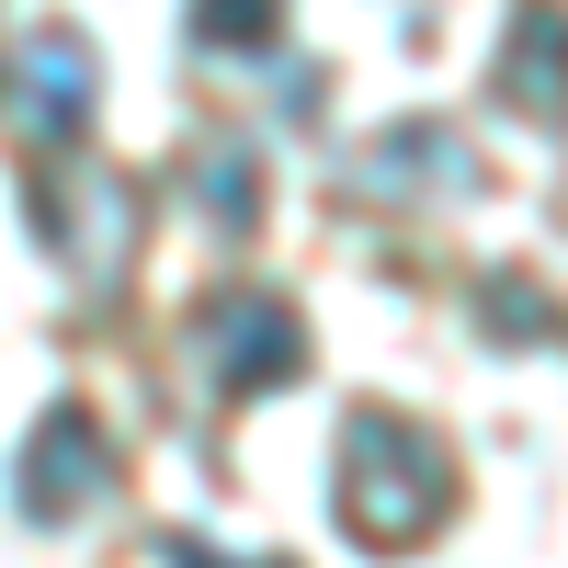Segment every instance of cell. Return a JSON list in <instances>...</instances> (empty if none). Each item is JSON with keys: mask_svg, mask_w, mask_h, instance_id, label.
Segmentation results:
<instances>
[{"mask_svg": "<svg viewBox=\"0 0 568 568\" xmlns=\"http://www.w3.org/2000/svg\"><path fill=\"white\" fill-rule=\"evenodd\" d=\"M205 216L216 227H251V149H216L205 160Z\"/></svg>", "mask_w": 568, "mask_h": 568, "instance_id": "obj_8", "label": "cell"}, {"mask_svg": "<svg viewBox=\"0 0 568 568\" xmlns=\"http://www.w3.org/2000/svg\"><path fill=\"white\" fill-rule=\"evenodd\" d=\"M91 45L69 23H23L12 45H0V103H12V125L34 136V149H69V136L91 125Z\"/></svg>", "mask_w": 568, "mask_h": 568, "instance_id": "obj_2", "label": "cell"}, {"mask_svg": "<svg viewBox=\"0 0 568 568\" xmlns=\"http://www.w3.org/2000/svg\"><path fill=\"white\" fill-rule=\"evenodd\" d=\"M466 182H478V149L455 125H398L375 149H353V194L375 205H433V194H466Z\"/></svg>", "mask_w": 568, "mask_h": 568, "instance_id": "obj_5", "label": "cell"}, {"mask_svg": "<svg viewBox=\"0 0 568 568\" xmlns=\"http://www.w3.org/2000/svg\"><path fill=\"white\" fill-rule=\"evenodd\" d=\"M444 500H455L444 444L420 433V420H398V409H364L353 444H342V524L364 546H420L444 524Z\"/></svg>", "mask_w": 568, "mask_h": 568, "instance_id": "obj_1", "label": "cell"}, {"mask_svg": "<svg viewBox=\"0 0 568 568\" xmlns=\"http://www.w3.org/2000/svg\"><path fill=\"white\" fill-rule=\"evenodd\" d=\"M500 103H511V114H557V103H568V0H511Z\"/></svg>", "mask_w": 568, "mask_h": 568, "instance_id": "obj_6", "label": "cell"}, {"mask_svg": "<svg viewBox=\"0 0 568 568\" xmlns=\"http://www.w3.org/2000/svg\"><path fill=\"white\" fill-rule=\"evenodd\" d=\"M91 489H103V420H91L80 398H58L34 420L23 466H12V511L23 524H69V511H91Z\"/></svg>", "mask_w": 568, "mask_h": 568, "instance_id": "obj_4", "label": "cell"}, {"mask_svg": "<svg viewBox=\"0 0 568 568\" xmlns=\"http://www.w3.org/2000/svg\"><path fill=\"white\" fill-rule=\"evenodd\" d=\"M296 364H307V329H296L284 296L251 284V296H216V307H205V375H216L227 398H262V387H284Z\"/></svg>", "mask_w": 568, "mask_h": 568, "instance_id": "obj_3", "label": "cell"}, {"mask_svg": "<svg viewBox=\"0 0 568 568\" xmlns=\"http://www.w3.org/2000/svg\"><path fill=\"white\" fill-rule=\"evenodd\" d=\"M194 45H273L284 34V0H194Z\"/></svg>", "mask_w": 568, "mask_h": 568, "instance_id": "obj_7", "label": "cell"}]
</instances>
